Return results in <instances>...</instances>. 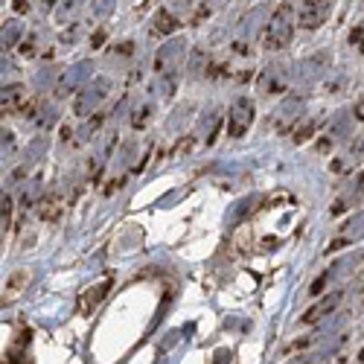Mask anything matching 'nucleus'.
Instances as JSON below:
<instances>
[{"label": "nucleus", "mask_w": 364, "mask_h": 364, "mask_svg": "<svg viewBox=\"0 0 364 364\" xmlns=\"http://www.w3.org/2000/svg\"><path fill=\"white\" fill-rule=\"evenodd\" d=\"M291 36H294V18H291V9L289 6H280L265 23V44L271 50H283L291 44Z\"/></svg>", "instance_id": "nucleus-1"}, {"label": "nucleus", "mask_w": 364, "mask_h": 364, "mask_svg": "<svg viewBox=\"0 0 364 364\" xmlns=\"http://www.w3.org/2000/svg\"><path fill=\"white\" fill-rule=\"evenodd\" d=\"M332 4L336 0H297V23L303 29H318L321 23H326Z\"/></svg>", "instance_id": "nucleus-2"}, {"label": "nucleus", "mask_w": 364, "mask_h": 364, "mask_svg": "<svg viewBox=\"0 0 364 364\" xmlns=\"http://www.w3.org/2000/svg\"><path fill=\"white\" fill-rule=\"evenodd\" d=\"M265 18H268V6H257V9H251L245 18H242L239 26H236V33H239V44L236 47L254 44L257 36H259V29L265 26Z\"/></svg>", "instance_id": "nucleus-3"}, {"label": "nucleus", "mask_w": 364, "mask_h": 364, "mask_svg": "<svg viewBox=\"0 0 364 364\" xmlns=\"http://www.w3.org/2000/svg\"><path fill=\"white\" fill-rule=\"evenodd\" d=\"M187 38H172L161 47L158 53V70L161 73H175L181 68V62H184V55H187Z\"/></svg>", "instance_id": "nucleus-4"}, {"label": "nucleus", "mask_w": 364, "mask_h": 364, "mask_svg": "<svg viewBox=\"0 0 364 364\" xmlns=\"http://www.w3.org/2000/svg\"><path fill=\"white\" fill-rule=\"evenodd\" d=\"M254 119V102L251 100H236L230 108V137H242L248 132Z\"/></svg>", "instance_id": "nucleus-5"}, {"label": "nucleus", "mask_w": 364, "mask_h": 364, "mask_svg": "<svg viewBox=\"0 0 364 364\" xmlns=\"http://www.w3.org/2000/svg\"><path fill=\"white\" fill-rule=\"evenodd\" d=\"M105 90H108V82H105V79H97V82L90 85L85 94L79 97V102H76V114H87L90 108H97V105L105 100Z\"/></svg>", "instance_id": "nucleus-6"}, {"label": "nucleus", "mask_w": 364, "mask_h": 364, "mask_svg": "<svg viewBox=\"0 0 364 364\" xmlns=\"http://www.w3.org/2000/svg\"><path fill=\"white\" fill-rule=\"evenodd\" d=\"M21 41H23V23L18 18H9L0 23V50H12Z\"/></svg>", "instance_id": "nucleus-7"}, {"label": "nucleus", "mask_w": 364, "mask_h": 364, "mask_svg": "<svg viewBox=\"0 0 364 364\" xmlns=\"http://www.w3.org/2000/svg\"><path fill=\"white\" fill-rule=\"evenodd\" d=\"M82 9H85V0H62L58 9L53 12V21L55 23H70V21H76L82 15Z\"/></svg>", "instance_id": "nucleus-8"}, {"label": "nucleus", "mask_w": 364, "mask_h": 364, "mask_svg": "<svg viewBox=\"0 0 364 364\" xmlns=\"http://www.w3.org/2000/svg\"><path fill=\"white\" fill-rule=\"evenodd\" d=\"M87 70H90V62H79L76 68H70V70L62 76V82H58V94H70V90L87 76Z\"/></svg>", "instance_id": "nucleus-9"}, {"label": "nucleus", "mask_w": 364, "mask_h": 364, "mask_svg": "<svg viewBox=\"0 0 364 364\" xmlns=\"http://www.w3.org/2000/svg\"><path fill=\"white\" fill-rule=\"evenodd\" d=\"M21 100H23V87H21V85L0 87V108H15Z\"/></svg>", "instance_id": "nucleus-10"}, {"label": "nucleus", "mask_w": 364, "mask_h": 364, "mask_svg": "<svg viewBox=\"0 0 364 364\" xmlns=\"http://www.w3.org/2000/svg\"><path fill=\"white\" fill-rule=\"evenodd\" d=\"M9 219H12V201H9V196H0V242H4V236L9 230Z\"/></svg>", "instance_id": "nucleus-11"}, {"label": "nucleus", "mask_w": 364, "mask_h": 364, "mask_svg": "<svg viewBox=\"0 0 364 364\" xmlns=\"http://www.w3.org/2000/svg\"><path fill=\"white\" fill-rule=\"evenodd\" d=\"M117 6V0H97L94 4V15L97 18H108V12Z\"/></svg>", "instance_id": "nucleus-12"}, {"label": "nucleus", "mask_w": 364, "mask_h": 364, "mask_svg": "<svg viewBox=\"0 0 364 364\" xmlns=\"http://www.w3.org/2000/svg\"><path fill=\"white\" fill-rule=\"evenodd\" d=\"M225 4H228V0H201V15H213V12H219Z\"/></svg>", "instance_id": "nucleus-13"}, {"label": "nucleus", "mask_w": 364, "mask_h": 364, "mask_svg": "<svg viewBox=\"0 0 364 364\" xmlns=\"http://www.w3.org/2000/svg\"><path fill=\"white\" fill-rule=\"evenodd\" d=\"M105 291H108V283H102L97 291H90V294H87V306H97V300H100Z\"/></svg>", "instance_id": "nucleus-14"}, {"label": "nucleus", "mask_w": 364, "mask_h": 364, "mask_svg": "<svg viewBox=\"0 0 364 364\" xmlns=\"http://www.w3.org/2000/svg\"><path fill=\"white\" fill-rule=\"evenodd\" d=\"M9 70H12V62H9L6 55H0V76H4V73H9Z\"/></svg>", "instance_id": "nucleus-15"}, {"label": "nucleus", "mask_w": 364, "mask_h": 364, "mask_svg": "<svg viewBox=\"0 0 364 364\" xmlns=\"http://www.w3.org/2000/svg\"><path fill=\"white\" fill-rule=\"evenodd\" d=\"M361 358H364V355H361Z\"/></svg>", "instance_id": "nucleus-16"}]
</instances>
